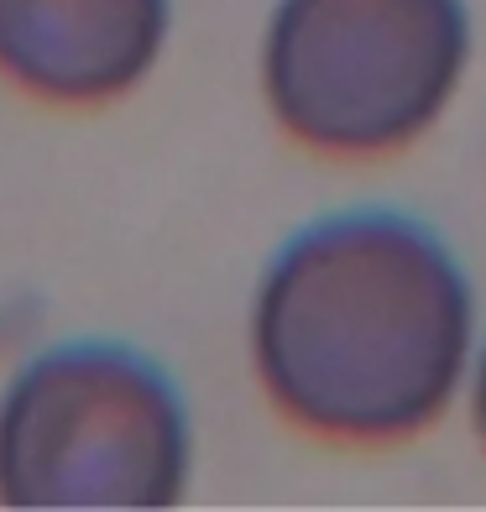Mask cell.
<instances>
[{
  "label": "cell",
  "mask_w": 486,
  "mask_h": 512,
  "mask_svg": "<svg viewBox=\"0 0 486 512\" xmlns=\"http://www.w3.org/2000/svg\"><path fill=\"white\" fill-rule=\"evenodd\" d=\"M471 330V283L424 220L345 209L304 225L262 272L251 361L293 429L403 445L450 408Z\"/></svg>",
  "instance_id": "6da1fadb"
},
{
  "label": "cell",
  "mask_w": 486,
  "mask_h": 512,
  "mask_svg": "<svg viewBox=\"0 0 486 512\" xmlns=\"http://www.w3.org/2000/svg\"><path fill=\"white\" fill-rule=\"evenodd\" d=\"M466 58V0H277L262 89L298 147L387 157L439 121Z\"/></svg>",
  "instance_id": "7a4b0ae2"
},
{
  "label": "cell",
  "mask_w": 486,
  "mask_h": 512,
  "mask_svg": "<svg viewBox=\"0 0 486 512\" xmlns=\"http://www.w3.org/2000/svg\"><path fill=\"white\" fill-rule=\"evenodd\" d=\"M189 486V413L131 345L42 351L0 398L6 507H173Z\"/></svg>",
  "instance_id": "3957f363"
},
{
  "label": "cell",
  "mask_w": 486,
  "mask_h": 512,
  "mask_svg": "<svg viewBox=\"0 0 486 512\" xmlns=\"http://www.w3.org/2000/svg\"><path fill=\"white\" fill-rule=\"evenodd\" d=\"M168 37V0H0V79L63 110L121 100Z\"/></svg>",
  "instance_id": "277c9868"
},
{
  "label": "cell",
  "mask_w": 486,
  "mask_h": 512,
  "mask_svg": "<svg viewBox=\"0 0 486 512\" xmlns=\"http://www.w3.org/2000/svg\"><path fill=\"white\" fill-rule=\"evenodd\" d=\"M471 413H476V429H481V439H486V351H481V361H476V392H471Z\"/></svg>",
  "instance_id": "5b68a950"
}]
</instances>
